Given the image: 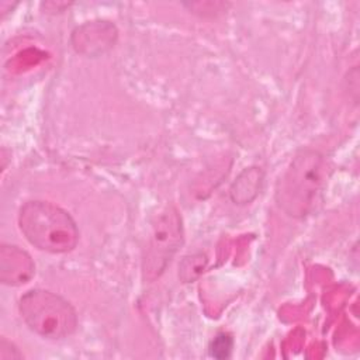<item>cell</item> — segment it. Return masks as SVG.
Segmentation results:
<instances>
[{
  "mask_svg": "<svg viewBox=\"0 0 360 360\" xmlns=\"http://www.w3.org/2000/svg\"><path fill=\"white\" fill-rule=\"evenodd\" d=\"M330 167L322 153L314 149L300 150L276 184L277 205L292 218L314 212L322 200Z\"/></svg>",
  "mask_w": 360,
  "mask_h": 360,
  "instance_id": "6da1fadb",
  "label": "cell"
},
{
  "mask_svg": "<svg viewBox=\"0 0 360 360\" xmlns=\"http://www.w3.org/2000/svg\"><path fill=\"white\" fill-rule=\"evenodd\" d=\"M18 226L32 246L48 253H68L79 242V228L72 215L49 201H27L20 208Z\"/></svg>",
  "mask_w": 360,
  "mask_h": 360,
  "instance_id": "7a4b0ae2",
  "label": "cell"
},
{
  "mask_svg": "<svg viewBox=\"0 0 360 360\" xmlns=\"http://www.w3.org/2000/svg\"><path fill=\"white\" fill-rule=\"evenodd\" d=\"M24 323L44 339H63L75 333L77 314L63 297L42 288L27 291L18 301Z\"/></svg>",
  "mask_w": 360,
  "mask_h": 360,
  "instance_id": "3957f363",
  "label": "cell"
},
{
  "mask_svg": "<svg viewBox=\"0 0 360 360\" xmlns=\"http://www.w3.org/2000/svg\"><path fill=\"white\" fill-rule=\"evenodd\" d=\"M183 243L181 217L173 205H167L152 222L142 260L143 277L158 278L172 262Z\"/></svg>",
  "mask_w": 360,
  "mask_h": 360,
  "instance_id": "277c9868",
  "label": "cell"
},
{
  "mask_svg": "<svg viewBox=\"0 0 360 360\" xmlns=\"http://www.w3.org/2000/svg\"><path fill=\"white\" fill-rule=\"evenodd\" d=\"M118 30L107 20L86 21L72 32L73 49L86 58H97L107 53L117 42Z\"/></svg>",
  "mask_w": 360,
  "mask_h": 360,
  "instance_id": "5b68a950",
  "label": "cell"
},
{
  "mask_svg": "<svg viewBox=\"0 0 360 360\" xmlns=\"http://www.w3.org/2000/svg\"><path fill=\"white\" fill-rule=\"evenodd\" d=\"M34 274L35 263L27 250L15 245H1L0 281L3 284L18 287L28 283Z\"/></svg>",
  "mask_w": 360,
  "mask_h": 360,
  "instance_id": "8992f818",
  "label": "cell"
},
{
  "mask_svg": "<svg viewBox=\"0 0 360 360\" xmlns=\"http://www.w3.org/2000/svg\"><path fill=\"white\" fill-rule=\"evenodd\" d=\"M264 183V172L259 166L243 169L229 187V198L236 205H246L256 200Z\"/></svg>",
  "mask_w": 360,
  "mask_h": 360,
  "instance_id": "52a82bcc",
  "label": "cell"
},
{
  "mask_svg": "<svg viewBox=\"0 0 360 360\" xmlns=\"http://www.w3.org/2000/svg\"><path fill=\"white\" fill-rule=\"evenodd\" d=\"M208 259L204 253H193L186 257L179 264V277L183 283H191L197 280L207 269Z\"/></svg>",
  "mask_w": 360,
  "mask_h": 360,
  "instance_id": "ba28073f",
  "label": "cell"
},
{
  "mask_svg": "<svg viewBox=\"0 0 360 360\" xmlns=\"http://www.w3.org/2000/svg\"><path fill=\"white\" fill-rule=\"evenodd\" d=\"M232 349H233L232 336L228 333H218L210 345V354L214 359L222 360V359H228L231 356Z\"/></svg>",
  "mask_w": 360,
  "mask_h": 360,
  "instance_id": "9c48e42d",
  "label": "cell"
},
{
  "mask_svg": "<svg viewBox=\"0 0 360 360\" xmlns=\"http://www.w3.org/2000/svg\"><path fill=\"white\" fill-rule=\"evenodd\" d=\"M184 6H187L191 10V13L207 17V15H217L224 13L229 4L222 1H202V3H186Z\"/></svg>",
  "mask_w": 360,
  "mask_h": 360,
  "instance_id": "30bf717a",
  "label": "cell"
},
{
  "mask_svg": "<svg viewBox=\"0 0 360 360\" xmlns=\"http://www.w3.org/2000/svg\"><path fill=\"white\" fill-rule=\"evenodd\" d=\"M22 354L18 352V349L8 342L6 338L0 339V359L1 360H14V359H21Z\"/></svg>",
  "mask_w": 360,
  "mask_h": 360,
  "instance_id": "8fae6325",
  "label": "cell"
},
{
  "mask_svg": "<svg viewBox=\"0 0 360 360\" xmlns=\"http://www.w3.org/2000/svg\"><path fill=\"white\" fill-rule=\"evenodd\" d=\"M44 7L46 13H60L59 10L69 7V3H44Z\"/></svg>",
  "mask_w": 360,
  "mask_h": 360,
  "instance_id": "7c38bea8",
  "label": "cell"
}]
</instances>
